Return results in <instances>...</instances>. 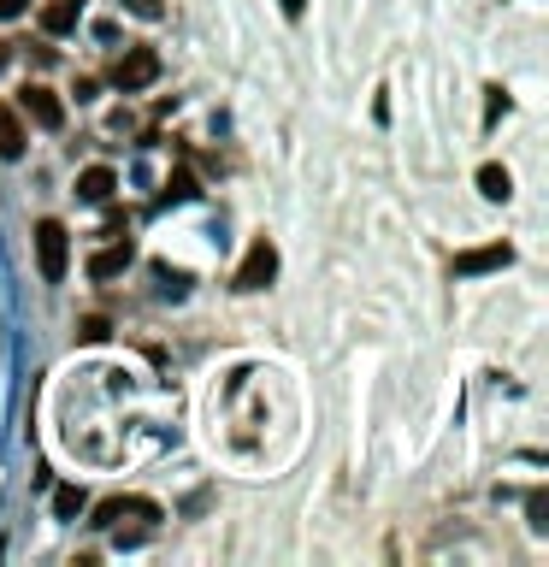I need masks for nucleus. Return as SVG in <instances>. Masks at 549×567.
<instances>
[{
  "instance_id": "nucleus-1",
  "label": "nucleus",
  "mask_w": 549,
  "mask_h": 567,
  "mask_svg": "<svg viewBox=\"0 0 549 567\" xmlns=\"http://www.w3.org/2000/svg\"><path fill=\"white\" fill-rule=\"evenodd\" d=\"M65 266H71V231L60 219H42L36 225V272H42V284H65Z\"/></svg>"
},
{
  "instance_id": "nucleus-2",
  "label": "nucleus",
  "mask_w": 549,
  "mask_h": 567,
  "mask_svg": "<svg viewBox=\"0 0 549 567\" xmlns=\"http://www.w3.org/2000/svg\"><path fill=\"white\" fill-rule=\"evenodd\" d=\"M272 278H278V249H272L266 237H254V243H248V254H243V266H237V278H231V284H237V290H266Z\"/></svg>"
},
{
  "instance_id": "nucleus-3",
  "label": "nucleus",
  "mask_w": 549,
  "mask_h": 567,
  "mask_svg": "<svg viewBox=\"0 0 549 567\" xmlns=\"http://www.w3.org/2000/svg\"><path fill=\"white\" fill-rule=\"evenodd\" d=\"M154 77H160V54H154V48H124V60L113 65V83H119L124 95L148 89Z\"/></svg>"
},
{
  "instance_id": "nucleus-4",
  "label": "nucleus",
  "mask_w": 549,
  "mask_h": 567,
  "mask_svg": "<svg viewBox=\"0 0 549 567\" xmlns=\"http://www.w3.org/2000/svg\"><path fill=\"white\" fill-rule=\"evenodd\" d=\"M502 266H514V249H508V243H485V249L455 254V278H485V272H502Z\"/></svg>"
},
{
  "instance_id": "nucleus-5",
  "label": "nucleus",
  "mask_w": 549,
  "mask_h": 567,
  "mask_svg": "<svg viewBox=\"0 0 549 567\" xmlns=\"http://www.w3.org/2000/svg\"><path fill=\"white\" fill-rule=\"evenodd\" d=\"M24 113H30L42 130H60L65 125V101L48 89V83H30V89H24Z\"/></svg>"
},
{
  "instance_id": "nucleus-6",
  "label": "nucleus",
  "mask_w": 549,
  "mask_h": 567,
  "mask_svg": "<svg viewBox=\"0 0 549 567\" xmlns=\"http://www.w3.org/2000/svg\"><path fill=\"white\" fill-rule=\"evenodd\" d=\"M130 260H136L130 237H113L107 249H95V254H89V278H95V284H107V278H119V272L130 266Z\"/></svg>"
},
{
  "instance_id": "nucleus-7",
  "label": "nucleus",
  "mask_w": 549,
  "mask_h": 567,
  "mask_svg": "<svg viewBox=\"0 0 549 567\" xmlns=\"http://www.w3.org/2000/svg\"><path fill=\"white\" fill-rule=\"evenodd\" d=\"M124 514H136V520H160V503H148V497H107V503L95 508V526H119Z\"/></svg>"
},
{
  "instance_id": "nucleus-8",
  "label": "nucleus",
  "mask_w": 549,
  "mask_h": 567,
  "mask_svg": "<svg viewBox=\"0 0 549 567\" xmlns=\"http://www.w3.org/2000/svg\"><path fill=\"white\" fill-rule=\"evenodd\" d=\"M77 195L95 201V207L113 201V195H119V172H113V166H83V172H77Z\"/></svg>"
},
{
  "instance_id": "nucleus-9",
  "label": "nucleus",
  "mask_w": 549,
  "mask_h": 567,
  "mask_svg": "<svg viewBox=\"0 0 549 567\" xmlns=\"http://www.w3.org/2000/svg\"><path fill=\"white\" fill-rule=\"evenodd\" d=\"M77 24H83V0H48L42 6V30L48 36H71Z\"/></svg>"
},
{
  "instance_id": "nucleus-10",
  "label": "nucleus",
  "mask_w": 549,
  "mask_h": 567,
  "mask_svg": "<svg viewBox=\"0 0 549 567\" xmlns=\"http://www.w3.org/2000/svg\"><path fill=\"white\" fill-rule=\"evenodd\" d=\"M24 142H30V130H24V119L0 101V160H24Z\"/></svg>"
},
{
  "instance_id": "nucleus-11",
  "label": "nucleus",
  "mask_w": 549,
  "mask_h": 567,
  "mask_svg": "<svg viewBox=\"0 0 549 567\" xmlns=\"http://www.w3.org/2000/svg\"><path fill=\"white\" fill-rule=\"evenodd\" d=\"M479 195H485V201H508V195H514L508 166H479Z\"/></svg>"
},
{
  "instance_id": "nucleus-12",
  "label": "nucleus",
  "mask_w": 549,
  "mask_h": 567,
  "mask_svg": "<svg viewBox=\"0 0 549 567\" xmlns=\"http://www.w3.org/2000/svg\"><path fill=\"white\" fill-rule=\"evenodd\" d=\"M83 508H89V497H83V485H60V491H54V514H60V520H77Z\"/></svg>"
},
{
  "instance_id": "nucleus-13",
  "label": "nucleus",
  "mask_w": 549,
  "mask_h": 567,
  "mask_svg": "<svg viewBox=\"0 0 549 567\" xmlns=\"http://www.w3.org/2000/svg\"><path fill=\"white\" fill-rule=\"evenodd\" d=\"M107 337H113V325H107V319H101V314L77 319V343H107Z\"/></svg>"
},
{
  "instance_id": "nucleus-14",
  "label": "nucleus",
  "mask_w": 549,
  "mask_h": 567,
  "mask_svg": "<svg viewBox=\"0 0 549 567\" xmlns=\"http://www.w3.org/2000/svg\"><path fill=\"white\" fill-rule=\"evenodd\" d=\"M195 195H201V189H195V178H189V172H172V178H166V201H195Z\"/></svg>"
},
{
  "instance_id": "nucleus-15",
  "label": "nucleus",
  "mask_w": 549,
  "mask_h": 567,
  "mask_svg": "<svg viewBox=\"0 0 549 567\" xmlns=\"http://www.w3.org/2000/svg\"><path fill=\"white\" fill-rule=\"evenodd\" d=\"M526 514H532V526H538V532H549V497H544V491H532V497H526Z\"/></svg>"
},
{
  "instance_id": "nucleus-16",
  "label": "nucleus",
  "mask_w": 549,
  "mask_h": 567,
  "mask_svg": "<svg viewBox=\"0 0 549 567\" xmlns=\"http://www.w3.org/2000/svg\"><path fill=\"white\" fill-rule=\"evenodd\" d=\"M485 95H490V101H485V119L496 125V113H508V89H496V83H490Z\"/></svg>"
},
{
  "instance_id": "nucleus-17",
  "label": "nucleus",
  "mask_w": 549,
  "mask_h": 567,
  "mask_svg": "<svg viewBox=\"0 0 549 567\" xmlns=\"http://www.w3.org/2000/svg\"><path fill=\"white\" fill-rule=\"evenodd\" d=\"M124 6H130V12H136V18H160V12H166V6H160V0H124Z\"/></svg>"
},
{
  "instance_id": "nucleus-18",
  "label": "nucleus",
  "mask_w": 549,
  "mask_h": 567,
  "mask_svg": "<svg viewBox=\"0 0 549 567\" xmlns=\"http://www.w3.org/2000/svg\"><path fill=\"white\" fill-rule=\"evenodd\" d=\"M24 6H30V0H0V18H18Z\"/></svg>"
},
{
  "instance_id": "nucleus-19",
  "label": "nucleus",
  "mask_w": 549,
  "mask_h": 567,
  "mask_svg": "<svg viewBox=\"0 0 549 567\" xmlns=\"http://www.w3.org/2000/svg\"><path fill=\"white\" fill-rule=\"evenodd\" d=\"M278 6H284V18H302L307 12V0H278Z\"/></svg>"
},
{
  "instance_id": "nucleus-20",
  "label": "nucleus",
  "mask_w": 549,
  "mask_h": 567,
  "mask_svg": "<svg viewBox=\"0 0 549 567\" xmlns=\"http://www.w3.org/2000/svg\"><path fill=\"white\" fill-rule=\"evenodd\" d=\"M6 60H12V42H0V71H6Z\"/></svg>"
}]
</instances>
